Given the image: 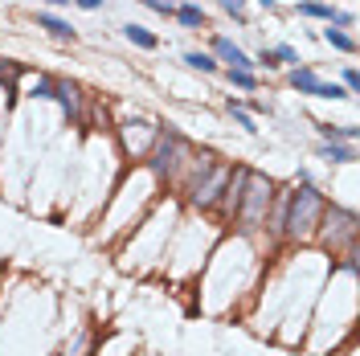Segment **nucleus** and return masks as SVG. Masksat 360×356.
Wrapping results in <instances>:
<instances>
[{"label":"nucleus","mask_w":360,"mask_h":356,"mask_svg":"<svg viewBox=\"0 0 360 356\" xmlns=\"http://www.w3.org/2000/svg\"><path fill=\"white\" fill-rule=\"evenodd\" d=\"M291 91H299V95H312V98H348V91H340L336 82H324L312 66H295L287 74Z\"/></svg>","instance_id":"39448f33"},{"label":"nucleus","mask_w":360,"mask_h":356,"mask_svg":"<svg viewBox=\"0 0 360 356\" xmlns=\"http://www.w3.org/2000/svg\"><path fill=\"white\" fill-rule=\"evenodd\" d=\"M241 111H250V115H270V103H262V98H250V103H241Z\"/></svg>","instance_id":"4be33fe9"},{"label":"nucleus","mask_w":360,"mask_h":356,"mask_svg":"<svg viewBox=\"0 0 360 356\" xmlns=\"http://www.w3.org/2000/svg\"><path fill=\"white\" fill-rule=\"evenodd\" d=\"M229 168H234V164H217L213 172H209V176H205V180L189 192V201L196 205V209H213V205H217V197H221L225 180H229Z\"/></svg>","instance_id":"0eeeda50"},{"label":"nucleus","mask_w":360,"mask_h":356,"mask_svg":"<svg viewBox=\"0 0 360 356\" xmlns=\"http://www.w3.org/2000/svg\"><path fill=\"white\" fill-rule=\"evenodd\" d=\"M324 192L315 189L312 180L307 185H295L291 192H283L274 217H266L270 234H283V237H312L319 234V217H324Z\"/></svg>","instance_id":"f257e3e1"},{"label":"nucleus","mask_w":360,"mask_h":356,"mask_svg":"<svg viewBox=\"0 0 360 356\" xmlns=\"http://www.w3.org/2000/svg\"><path fill=\"white\" fill-rule=\"evenodd\" d=\"M185 66H189V70H201V74H217L213 53H201V49H189V53H185Z\"/></svg>","instance_id":"4468645a"},{"label":"nucleus","mask_w":360,"mask_h":356,"mask_svg":"<svg viewBox=\"0 0 360 356\" xmlns=\"http://www.w3.org/2000/svg\"><path fill=\"white\" fill-rule=\"evenodd\" d=\"M225 111L234 115V123H238L241 131H250V136H258V127H254V115H250V111H241V103H238V98H229V103H225Z\"/></svg>","instance_id":"dca6fc26"},{"label":"nucleus","mask_w":360,"mask_h":356,"mask_svg":"<svg viewBox=\"0 0 360 356\" xmlns=\"http://www.w3.org/2000/svg\"><path fill=\"white\" fill-rule=\"evenodd\" d=\"M123 37H127L131 46H140V49H156V46H160V37H156V33H147L144 25H123Z\"/></svg>","instance_id":"f8f14e48"},{"label":"nucleus","mask_w":360,"mask_h":356,"mask_svg":"<svg viewBox=\"0 0 360 356\" xmlns=\"http://www.w3.org/2000/svg\"><path fill=\"white\" fill-rule=\"evenodd\" d=\"M225 78H229V86H238V91H254V86H258L254 70H225Z\"/></svg>","instance_id":"f3484780"},{"label":"nucleus","mask_w":360,"mask_h":356,"mask_svg":"<svg viewBox=\"0 0 360 356\" xmlns=\"http://www.w3.org/2000/svg\"><path fill=\"white\" fill-rule=\"evenodd\" d=\"M270 201H274V185L266 176H258V172H250L238 201V213H234V225L241 234H258L266 225V217H270Z\"/></svg>","instance_id":"f03ea898"},{"label":"nucleus","mask_w":360,"mask_h":356,"mask_svg":"<svg viewBox=\"0 0 360 356\" xmlns=\"http://www.w3.org/2000/svg\"><path fill=\"white\" fill-rule=\"evenodd\" d=\"M144 8H152V13H160V17H172L176 13V0H140Z\"/></svg>","instance_id":"a211bd4d"},{"label":"nucleus","mask_w":360,"mask_h":356,"mask_svg":"<svg viewBox=\"0 0 360 356\" xmlns=\"http://www.w3.org/2000/svg\"><path fill=\"white\" fill-rule=\"evenodd\" d=\"M319 225H328V230H324V246H332V250L344 246V254H352V250H356V213H352V209L324 205Z\"/></svg>","instance_id":"20e7f679"},{"label":"nucleus","mask_w":360,"mask_h":356,"mask_svg":"<svg viewBox=\"0 0 360 356\" xmlns=\"http://www.w3.org/2000/svg\"><path fill=\"white\" fill-rule=\"evenodd\" d=\"M172 17L185 25V29H205V8H196V4H176Z\"/></svg>","instance_id":"ddd939ff"},{"label":"nucleus","mask_w":360,"mask_h":356,"mask_svg":"<svg viewBox=\"0 0 360 356\" xmlns=\"http://www.w3.org/2000/svg\"><path fill=\"white\" fill-rule=\"evenodd\" d=\"M213 53L229 66V70H254V58H250L241 46H234L229 37H213Z\"/></svg>","instance_id":"6e6552de"},{"label":"nucleus","mask_w":360,"mask_h":356,"mask_svg":"<svg viewBox=\"0 0 360 356\" xmlns=\"http://www.w3.org/2000/svg\"><path fill=\"white\" fill-rule=\"evenodd\" d=\"M340 78H344V86H348V95H356V86H360V78H356V70H352V66H348V70L340 74Z\"/></svg>","instance_id":"5701e85b"},{"label":"nucleus","mask_w":360,"mask_h":356,"mask_svg":"<svg viewBox=\"0 0 360 356\" xmlns=\"http://www.w3.org/2000/svg\"><path fill=\"white\" fill-rule=\"evenodd\" d=\"M217 4H221V8H225V13H229L234 21L246 25V0H217Z\"/></svg>","instance_id":"6ab92c4d"},{"label":"nucleus","mask_w":360,"mask_h":356,"mask_svg":"<svg viewBox=\"0 0 360 356\" xmlns=\"http://www.w3.org/2000/svg\"><path fill=\"white\" fill-rule=\"evenodd\" d=\"M319 156H324L328 164H352V160H356L352 143H319Z\"/></svg>","instance_id":"9b49d317"},{"label":"nucleus","mask_w":360,"mask_h":356,"mask_svg":"<svg viewBox=\"0 0 360 356\" xmlns=\"http://www.w3.org/2000/svg\"><path fill=\"white\" fill-rule=\"evenodd\" d=\"M37 25L46 29L49 37H58V41H74V25H66L62 17H53V13H37Z\"/></svg>","instance_id":"9d476101"},{"label":"nucleus","mask_w":360,"mask_h":356,"mask_svg":"<svg viewBox=\"0 0 360 356\" xmlns=\"http://www.w3.org/2000/svg\"><path fill=\"white\" fill-rule=\"evenodd\" d=\"M246 176H250V168H246V164L229 168V180H225V189H221V197H217V205H213L221 221H234L238 201H241V189H246Z\"/></svg>","instance_id":"423d86ee"},{"label":"nucleus","mask_w":360,"mask_h":356,"mask_svg":"<svg viewBox=\"0 0 360 356\" xmlns=\"http://www.w3.org/2000/svg\"><path fill=\"white\" fill-rule=\"evenodd\" d=\"M189 156H192V147L176 131H156V147H152V172L156 176H164V180H180V172H185V164H189Z\"/></svg>","instance_id":"7ed1b4c3"},{"label":"nucleus","mask_w":360,"mask_h":356,"mask_svg":"<svg viewBox=\"0 0 360 356\" xmlns=\"http://www.w3.org/2000/svg\"><path fill=\"white\" fill-rule=\"evenodd\" d=\"M70 4H78V8H86V13H98V8H102V0H70Z\"/></svg>","instance_id":"b1692460"},{"label":"nucleus","mask_w":360,"mask_h":356,"mask_svg":"<svg viewBox=\"0 0 360 356\" xmlns=\"http://www.w3.org/2000/svg\"><path fill=\"white\" fill-rule=\"evenodd\" d=\"M53 98L62 103V111L70 119H82V91H78V82L70 78H53Z\"/></svg>","instance_id":"1a4fd4ad"},{"label":"nucleus","mask_w":360,"mask_h":356,"mask_svg":"<svg viewBox=\"0 0 360 356\" xmlns=\"http://www.w3.org/2000/svg\"><path fill=\"white\" fill-rule=\"evenodd\" d=\"M33 98H53V78H41V74H37V82H33Z\"/></svg>","instance_id":"aec40b11"},{"label":"nucleus","mask_w":360,"mask_h":356,"mask_svg":"<svg viewBox=\"0 0 360 356\" xmlns=\"http://www.w3.org/2000/svg\"><path fill=\"white\" fill-rule=\"evenodd\" d=\"M324 41H328L332 49H340V53H352V49H356V41H352V37H348L344 29H332V25L324 29Z\"/></svg>","instance_id":"2eb2a0df"},{"label":"nucleus","mask_w":360,"mask_h":356,"mask_svg":"<svg viewBox=\"0 0 360 356\" xmlns=\"http://www.w3.org/2000/svg\"><path fill=\"white\" fill-rule=\"evenodd\" d=\"M270 53H274V62H287V66H295V62H299V53H295L291 46H274Z\"/></svg>","instance_id":"412c9836"},{"label":"nucleus","mask_w":360,"mask_h":356,"mask_svg":"<svg viewBox=\"0 0 360 356\" xmlns=\"http://www.w3.org/2000/svg\"><path fill=\"white\" fill-rule=\"evenodd\" d=\"M49 4H58V8H62V4H70V0H49Z\"/></svg>","instance_id":"393cba45"}]
</instances>
